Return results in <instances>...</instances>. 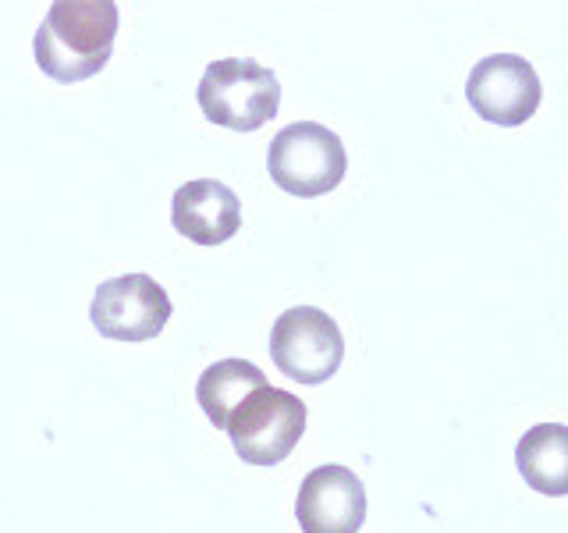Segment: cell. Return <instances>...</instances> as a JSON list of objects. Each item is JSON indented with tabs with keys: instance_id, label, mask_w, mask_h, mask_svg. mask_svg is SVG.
Listing matches in <instances>:
<instances>
[{
	"instance_id": "5",
	"label": "cell",
	"mask_w": 568,
	"mask_h": 533,
	"mask_svg": "<svg viewBox=\"0 0 568 533\" xmlns=\"http://www.w3.org/2000/svg\"><path fill=\"white\" fill-rule=\"evenodd\" d=\"M271 355L284 378L298 384H324L342 370L345 338L331 313L316 306H292L274 320Z\"/></svg>"
},
{
	"instance_id": "8",
	"label": "cell",
	"mask_w": 568,
	"mask_h": 533,
	"mask_svg": "<svg viewBox=\"0 0 568 533\" xmlns=\"http://www.w3.org/2000/svg\"><path fill=\"white\" fill-rule=\"evenodd\" d=\"M302 533H359L366 523V487L348 466H316L295 497Z\"/></svg>"
},
{
	"instance_id": "4",
	"label": "cell",
	"mask_w": 568,
	"mask_h": 533,
	"mask_svg": "<svg viewBox=\"0 0 568 533\" xmlns=\"http://www.w3.org/2000/svg\"><path fill=\"white\" fill-rule=\"evenodd\" d=\"M306 431V405L284 388L253 391L227 420V438L248 466H277L284 462Z\"/></svg>"
},
{
	"instance_id": "9",
	"label": "cell",
	"mask_w": 568,
	"mask_h": 533,
	"mask_svg": "<svg viewBox=\"0 0 568 533\" xmlns=\"http://www.w3.org/2000/svg\"><path fill=\"white\" fill-rule=\"evenodd\" d=\"M171 224L195 245H221L242 228V203L235 189L217 178H195L178 185L171 200Z\"/></svg>"
},
{
	"instance_id": "3",
	"label": "cell",
	"mask_w": 568,
	"mask_h": 533,
	"mask_svg": "<svg viewBox=\"0 0 568 533\" xmlns=\"http://www.w3.org/2000/svg\"><path fill=\"white\" fill-rule=\"evenodd\" d=\"M266 171H271L274 185L313 200V195H327L342 185L348 171V157L342 139L316 121H295L281 129L266 150Z\"/></svg>"
},
{
	"instance_id": "10",
	"label": "cell",
	"mask_w": 568,
	"mask_h": 533,
	"mask_svg": "<svg viewBox=\"0 0 568 533\" xmlns=\"http://www.w3.org/2000/svg\"><path fill=\"white\" fill-rule=\"evenodd\" d=\"M515 466L523 480L547 497L568 494V426L565 423H537L523 434L515 449Z\"/></svg>"
},
{
	"instance_id": "2",
	"label": "cell",
	"mask_w": 568,
	"mask_h": 533,
	"mask_svg": "<svg viewBox=\"0 0 568 533\" xmlns=\"http://www.w3.org/2000/svg\"><path fill=\"white\" fill-rule=\"evenodd\" d=\"M200 111L206 121L231 132H256L274 121L281 107V82L271 68L248 58H224L206 64L200 89H195Z\"/></svg>"
},
{
	"instance_id": "7",
	"label": "cell",
	"mask_w": 568,
	"mask_h": 533,
	"mask_svg": "<svg viewBox=\"0 0 568 533\" xmlns=\"http://www.w3.org/2000/svg\"><path fill=\"white\" fill-rule=\"evenodd\" d=\"M540 76L519 53H490L476 61L466 79V100L473 111L501 129L526 124L540 107Z\"/></svg>"
},
{
	"instance_id": "1",
	"label": "cell",
	"mask_w": 568,
	"mask_h": 533,
	"mask_svg": "<svg viewBox=\"0 0 568 533\" xmlns=\"http://www.w3.org/2000/svg\"><path fill=\"white\" fill-rule=\"evenodd\" d=\"M118 22L121 14L111 0H58L36 29V64L53 82L93 79L111 61Z\"/></svg>"
},
{
	"instance_id": "11",
	"label": "cell",
	"mask_w": 568,
	"mask_h": 533,
	"mask_svg": "<svg viewBox=\"0 0 568 533\" xmlns=\"http://www.w3.org/2000/svg\"><path fill=\"white\" fill-rule=\"evenodd\" d=\"M266 388L263 370L245 363V360H221L200 373V384H195V402L203 405V413L217 431H227L231 413L253 395V391Z\"/></svg>"
},
{
	"instance_id": "6",
	"label": "cell",
	"mask_w": 568,
	"mask_h": 533,
	"mask_svg": "<svg viewBox=\"0 0 568 533\" xmlns=\"http://www.w3.org/2000/svg\"><path fill=\"white\" fill-rule=\"evenodd\" d=\"M89 320L114 342H150L168 328L171 295L150 274H121L97 289Z\"/></svg>"
}]
</instances>
